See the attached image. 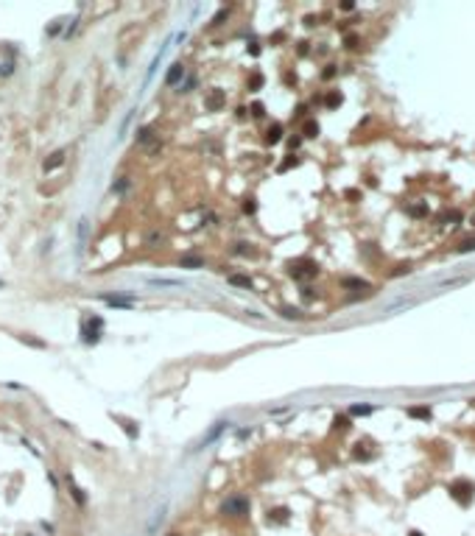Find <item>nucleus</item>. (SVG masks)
Listing matches in <instances>:
<instances>
[{
	"mask_svg": "<svg viewBox=\"0 0 475 536\" xmlns=\"http://www.w3.org/2000/svg\"><path fill=\"white\" fill-rule=\"evenodd\" d=\"M146 243H148V246H157V243H162V232H157V229H154V232H148Z\"/></svg>",
	"mask_w": 475,
	"mask_h": 536,
	"instance_id": "cd10ccee",
	"label": "nucleus"
},
{
	"mask_svg": "<svg viewBox=\"0 0 475 536\" xmlns=\"http://www.w3.org/2000/svg\"><path fill=\"white\" fill-rule=\"evenodd\" d=\"M372 411H374L372 405H352V408H350V416H369Z\"/></svg>",
	"mask_w": 475,
	"mask_h": 536,
	"instance_id": "4be33fe9",
	"label": "nucleus"
},
{
	"mask_svg": "<svg viewBox=\"0 0 475 536\" xmlns=\"http://www.w3.org/2000/svg\"><path fill=\"white\" fill-rule=\"evenodd\" d=\"M441 221H453V223H461V212L458 210H447L441 215Z\"/></svg>",
	"mask_w": 475,
	"mask_h": 536,
	"instance_id": "bb28decb",
	"label": "nucleus"
},
{
	"mask_svg": "<svg viewBox=\"0 0 475 536\" xmlns=\"http://www.w3.org/2000/svg\"><path fill=\"white\" fill-rule=\"evenodd\" d=\"M344 199H347V201H358V199H361V193H358V190H347V193H344Z\"/></svg>",
	"mask_w": 475,
	"mask_h": 536,
	"instance_id": "4c0bfd02",
	"label": "nucleus"
},
{
	"mask_svg": "<svg viewBox=\"0 0 475 536\" xmlns=\"http://www.w3.org/2000/svg\"><path fill=\"white\" fill-rule=\"evenodd\" d=\"M408 536H422V534H419V531H411V534H408Z\"/></svg>",
	"mask_w": 475,
	"mask_h": 536,
	"instance_id": "37998d69",
	"label": "nucleus"
},
{
	"mask_svg": "<svg viewBox=\"0 0 475 536\" xmlns=\"http://www.w3.org/2000/svg\"><path fill=\"white\" fill-rule=\"evenodd\" d=\"M341 285H344V288H363V290H369V285H366L363 279H355V277H347Z\"/></svg>",
	"mask_w": 475,
	"mask_h": 536,
	"instance_id": "5701e85b",
	"label": "nucleus"
},
{
	"mask_svg": "<svg viewBox=\"0 0 475 536\" xmlns=\"http://www.w3.org/2000/svg\"><path fill=\"white\" fill-rule=\"evenodd\" d=\"M182 78H185V65H182V62H173L170 70H168V76H165V84L173 87V84H179Z\"/></svg>",
	"mask_w": 475,
	"mask_h": 536,
	"instance_id": "423d86ee",
	"label": "nucleus"
},
{
	"mask_svg": "<svg viewBox=\"0 0 475 536\" xmlns=\"http://www.w3.org/2000/svg\"><path fill=\"white\" fill-rule=\"evenodd\" d=\"M229 285H238V288H249L252 290V279L243 277V274H229Z\"/></svg>",
	"mask_w": 475,
	"mask_h": 536,
	"instance_id": "2eb2a0df",
	"label": "nucleus"
},
{
	"mask_svg": "<svg viewBox=\"0 0 475 536\" xmlns=\"http://www.w3.org/2000/svg\"><path fill=\"white\" fill-rule=\"evenodd\" d=\"M269 522H288V511L285 508H274L271 514H269Z\"/></svg>",
	"mask_w": 475,
	"mask_h": 536,
	"instance_id": "412c9836",
	"label": "nucleus"
},
{
	"mask_svg": "<svg viewBox=\"0 0 475 536\" xmlns=\"http://www.w3.org/2000/svg\"><path fill=\"white\" fill-rule=\"evenodd\" d=\"M135 140H137L140 145H143V143H151V140H154V129H151V126H143V129L137 132Z\"/></svg>",
	"mask_w": 475,
	"mask_h": 536,
	"instance_id": "f3484780",
	"label": "nucleus"
},
{
	"mask_svg": "<svg viewBox=\"0 0 475 536\" xmlns=\"http://www.w3.org/2000/svg\"><path fill=\"white\" fill-rule=\"evenodd\" d=\"M221 511L226 517H246L249 514V500L246 497H226L224 505H221Z\"/></svg>",
	"mask_w": 475,
	"mask_h": 536,
	"instance_id": "7ed1b4c3",
	"label": "nucleus"
},
{
	"mask_svg": "<svg viewBox=\"0 0 475 536\" xmlns=\"http://www.w3.org/2000/svg\"><path fill=\"white\" fill-rule=\"evenodd\" d=\"M224 103H226V98H224V92H221V89H213V92L204 98V106H207L210 112H218Z\"/></svg>",
	"mask_w": 475,
	"mask_h": 536,
	"instance_id": "39448f33",
	"label": "nucleus"
},
{
	"mask_svg": "<svg viewBox=\"0 0 475 536\" xmlns=\"http://www.w3.org/2000/svg\"><path fill=\"white\" fill-rule=\"evenodd\" d=\"M294 165H296V156H288L283 165H280V173H283V170H288V168H294Z\"/></svg>",
	"mask_w": 475,
	"mask_h": 536,
	"instance_id": "c9c22d12",
	"label": "nucleus"
},
{
	"mask_svg": "<svg viewBox=\"0 0 475 536\" xmlns=\"http://www.w3.org/2000/svg\"><path fill=\"white\" fill-rule=\"evenodd\" d=\"M344 48L355 50V48H358V36H347V39H344Z\"/></svg>",
	"mask_w": 475,
	"mask_h": 536,
	"instance_id": "473e14b6",
	"label": "nucleus"
},
{
	"mask_svg": "<svg viewBox=\"0 0 475 536\" xmlns=\"http://www.w3.org/2000/svg\"><path fill=\"white\" fill-rule=\"evenodd\" d=\"M352 458H355V461H369V458H372V452L366 450V444H355V450H352Z\"/></svg>",
	"mask_w": 475,
	"mask_h": 536,
	"instance_id": "6ab92c4d",
	"label": "nucleus"
},
{
	"mask_svg": "<svg viewBox=\"0 0 475 536\" xmlns=\"http://www.w3.org/2000/svg\"><path fill=\"white\" fill-rule=\"evenodd\" d=\"M238 254H243V257L249 254L252 257V254H254V249H252L249 243H238Z\"/></svg>",
	"mask_w": 475,
	"mask_h": 536,
	"instance_id": "c85d7f7f",
	"label": "nucleus"
},
{
	"mask_svg": "<svg viewBox=\"0 0 475 536\" xmlns=\"http://www.w3.org/2000/svg\"><path fill=\"white\" fill-rule=\"evenodd\" d=\"M291 274H294L296 279L316 277V266H313V263H305V266H294V268H291Z\"/></svg>",
	"mask_w": 475,
	"mask_h": 536,
	"instance_id": "6e6552de",
	"label": "nucleus"
},
{
	"mask_svg": "<svg viewBox=\"0 0 475 536\" xmlns=\"http://www.w3.org/2000/svg\"><path fill=\"white\" fill-rule=\"evenodd\" d=\"M473 405H475V400H473Z\"/></svg>",
	"mask_w": 475,
	"mask_h": 536,
	"instance_id": "49530a36",
	"label": "nucleus"
},
{
	"mask_svg": "<svg viewBox=\"0 0 475 536\" xmlns=\"http://www.w3.org/2000/svg\"><path fill=\"white\" fill-rule=\"evenodd\" d=\"M148 285H157V288H182L185 282L182 279H165V277H148Z\"/></svg>",
	"mask_w": 475,
	"mask_h": 536,
	"instance_id": "0eeeda50",
	"label": "nucleus"
},
{
	"mask_svg": "<svg viewBox=\"0 0 475 536\" xmlns=\"http://www.w3.org/2000/svg\"><path fill=\"white\" fill-rule=\"evenodd\" d=\"M170 536H179V534H170Z\"/></svg>",
	"mask_w": 475,
	"mask_h": 536,
	"instance_id": "c03bdc74",
	"label": "nucleus"
},
{
	"mask_svg": "<svg viewBox=\"0 0 475 536\" xmlns=\"http://www.w3.org/2000/svg\"><path fill=\"white\" fill-rule=\"evenodd\" d=\"M68 489H70V494H73V500L79 502V505H84V502H87V497H84V491H81L79 486H76V483H73V478H70V475H68Z\"/></svg>",
	"mask_w": 475,
	"mask_h": 536,
	"instance_id": "ddd939ff",
	"label": "nucleus"
},
{
	"mask_svg": "<svg viewBox=\"0 0 475 536\" xmlns=\"http://www.w3.org/2000/svg\"><path fill=\"white\" fill-rule=\"evenodd\" d=\"M450 497L456 502H461L464 508H467V505H470V502H473V497H475V483L473 480H453L450 483Z\"/></svg>",
	"mask_w": 475,
	"mask_h": 536,
	"instance_id": "f257e3e1",
	"label": "nucleus"
},
{
	"mask_svg": "<svg viewBox=\"0 0 475 536\" xmlns=\"http://www.w3.org/2000/svg\"><path fill=\"white\" fill-rule=\"evenodd\" d=\"M101 330H103V321L98 318V316L84 318V324H81V341H84V344H98Z\"/></svg>",
	"mask_w": 475,
	"mask_h": 536,
	"instance_id": "f03ea898",
	"label": "nucleus"
},
{
	"mask_svg": "<svg viewBox=\"0 0 475 536\" xmlns=\"http://www.w3.org/2000/svg\"><path fill=\"white\" fill-rule=\"evenodd\" d=\"M456 251H464V254H467V251H475V234L473 237H461V240L456 243Z\"/></svg>",
	"mask_w": 475,
	"mask_h": 536,
	"instance_id": "dca6fc26",
	"label": "nucleus"
},
{
	"mask_svg": "<svg viewBox=\"0 0 475 536\" xmlns=\"http://www.w3.org/2000/svg\"><path fill=\"white\" fill-rule=\"evenodd\" d=\"M9 73H12V67H9V65H0V76H9Z\"/></svg>",
	"mask_w": 475,
	"mask_h": 536,
	"instance_id": "79ce46f5",
	"label": "nucleus"
},
{
	"mask_svg": "<svg viewBox=\"0 0 475 536\" xmlns=\"http://www.w3.org/2000/svg\"><path fill=\"white\" fill-rule=\"evenodd\" d=\"M115 419L120 422V427L126 430V436H129V438H137V433H140V430H137V424L132 422V419H123V416H115Z\"/></svg>",
	"mask_w": 475,
	"mask_h": 536,
	"instance_id": "f8f14e48",
	"label": "nucleus"
},
{
	"mask_svg": "<svg viewBox=\"0 0 475 536\" xmlns=\"http://www.w3.org/2000/svg\"><path fill=\"white\" fill-rule=\"evenodd\" d=\"M408 271H411V266H408V263H403V266H397L394 271H391V277H403V274H408Z\"/></svg>",
	"mask_w": 475,
	"mask_h": 536,
	"instance_id": "7c9ffc66",
	"label": "nucleus"
},
{
	"mask_svg": "<svg viewBox=\"0 0 475 536\" xmlns=\"http://www.w3.org/2000/svg\"><path fill=\"white\" fill-rule=\"evenodd\" d=\"M226 17H229V6H221V9L215 11V17H213V22H210V25H221Z\"/></svg>",
	"mask_w": 475,
	"mask_h": 536,
	"instance_id": "b1692460",
	"label": "nucleus"
},
{
	"mask_svg": "<svg viewBox=\"0 0 475 536\" xmlns=\"http://www.w3.org/2000/svg\"><path fill=\"white\" fill-rule=\"evenodd\" d=\"M0 288H3V282H0Z\"/></svg>",
	"mask_w": 475,
	"mask_h": 536,
	"instance_id": "a18cd8bd",
	"label": "nucleus"
},
{
	"mask_svg": "<svg viewBox=\"0 0 475 536\" xmlns=\"http://www.w3.org/2000/svg\"><path fill=\"white\" fill-rule=\"evenodd\" d=\"M179 266L182 268H204V260L202 257H182Z\"/></svg>",
	"mask_w": 475,
	"mask_h": 536,
	"instance_id": "a211bd4d",
	"label": "nucleus"
},
{
	"mask_svg": "<svg viewBox=\"0 0 475 536\" xmlns=\"http://www.w3.org/2000/svg\"><path fill=\"white\" fill-rule=\"evenodd\" d=\"M103 304H109V307H120V310H132L135 307V299H129V296H101Z\"/></svg>",
	"mask_w": 475,
	"mask_h": 536,
	"instance_id": "20e7f679",
	"label": "nucleus"
},
{
	"mask_svg": "<svg viewBox=\"0 0 475 536\" xmlns=\"http://www.w3.org/2000/svg\"><path fill=\"white\" fill-rule=\"evenodd\" d=\"M302 134H305V137H316V134H319V123L316 120H307L305 126H302Z\"/></svg>",
	"mask_w": 475,
	"mask_h": 536,
	"instance_id": "393cba45",
	"label": "nucleus"
},
{
	"mask_svg": "<svg viewBox=\"0 0 475 536\" xmlns=\"http://www.w3.org/2000/svg\"><path fill=\"white\" fill-rule=\"evenodd\" d=\"M126 187H129V179H120L118 184H112V190H115V193H123Z\"/></svg>",
	"mask_w": 475,
	"mask_h": 536,
	"instance_id": "72a5a7b5",
	"label": "nucleus"
},
{
	"mask_svg": "<svg viewBox=\"0 0 475 536\" xmlns=\"http://www.w3.org/2000/svg\"><path fill=\"white\" fill-rule=\"evenodd\" d=\"M226 424H229V422H215L213 427H210V433H207V436L202 438V447H204V444H210V441H215V438H218V436H221V433L226 430Z\"/></svg>",
	"mask_w": 475,
	"mask_h": 536,
	"instance_id": "9d476101",
	"label": "nucleus"
},
{
	"mask_svg": "<svg viewBox=\"0 0 475 536\" xmlns=\"http://www.w3.org/2000/svg\"><path fill=\"white\" fill-rule=\"evenodd\" d=\"M341 9H344V11H352V9H355V3H352V0H347V3H341Z\"/></svg>",
	"mask_w": 475,
	"mask_h": 536,
	"instance_id": "a19ab883",
	"label": "nucleus"
},
{
	"mask_svg": "<svg viewBox=\"0 0 475 536\" xmlns=\"http://www.w3.org/2000/svg\"><path fill=\"white\" fill-rule=\"evenodd\" d=\"M65 156H68V151H65V148H62V151H53V154L45 159V170H56V168L65 162Z\"/></svg>",
	"mask_w": 475,
	"mask_h": 536,
	"instance_id": "1a4fd4ad",
	"label": "nucleus"
},
{
	"mask_svg": "<svg viewBox=\"0 0 475 536\" xmlns=\"http://www.w3.org/2000/svg\"><path fill=\"white\" fill-rule=\"evenodd\" d=\"M408 416H411V419H430V408L428 405H411V408H408Z\"/></svg>",
	"mask_w": 475,
	"mask_h": 536,
	"instance_id": "9b49d317",
	"label": "nucleus"
},
{
	"mask_svg": "<svg viewBox=\"0 0 475 536\" xmlns=\"http://www.w3.org/2000/svg\"><path fill=\"white\" fill-rule=\"evenodd\" d=\"M408 215H414V218H425V215H428V204H411V207H408Z\"/></svg>",
	"mask_w": 475,
	"mask_h": 536,
	"instance_id": "aec40b11",
	"label": "nucleus"
},
{
	"mask_svg": "<svg viewBox=\"0 0 475 536\" xmlns=\"http://www.w3.org/2000/svg\"><path fill=\"white\" fill-rule=\"evenodd\" d=\"M257 87H263V76H260V73H254V76H252V89H257Z\"/></svg>",
	"mask_w": 475,
	"mask_h": 536,
	"instance_id": "58836bf2",
	"label": "nucleus"
},
{
	"mask_svg": "<svg viewBox=\"0 0 475 536\" xmlns=\"http://www.w3.org/2000/svg\"><path fill=\"white\" fill-rule=\"evenodd\" d=\"M473 223H475V218H473Z\"/></svg>",
	"mask_w": 475,
	"mask_h": 536,
	"instance_id": "de8ad7c7",
	"label": "nucleus"
},
{
	"mask_svg": "<svg viewBox=\"0 0 475 536\" xmlns=\"http://www.w3.org/2000/svg\"><path fill=\"white\" fill-rule=\"evenodd\" d=\"M336 427H339V430H344V427H350V419H347V416H336Z\"/></svg>",
	"mask_w": 475,
	"mask_h": 536,
	"instance_id": "2f4dec72",
	"label": "nucleus"
},
{
	"mask_svg": "<svg viewBox=\"0 0 475 536\" xmlns=\"http://www.w3.org/2000/svg\"><path fill=\"white\" fill-rule=\"evenodd\" d=\"M341 103V95L339 92H327V98H324V106H330V109H336Z\"/></svg>",
	"mask_w": 475,
	"mask_h": 536,
	"instance_id": "a878e982",
	"label": "nucleus"
},
{
	"mask_svg": "<svg viewBox=\"0 0 475 536\" xmlns=\"http://www.w3.org/2000/svg\"><path fill=\"white\" fill-rule=\"evenodd\" d=\"M333 76H336V65H327L322 70V78H333Z\"/></svg>",
	"mask_w": 475,
	"mask_h": 536,
	"instance_id": "e433bc0d",
	"label": "nucleus"
},
{
	"mask_svg": "<svg viewBox=\"0 0 475 536\" xmlns=\"http://www.w3.org/2000/svg\"><path fill=\"white\" fill-rule=\"evenodd\" d=\"M283 316H285V318H302V313L296 310V307H285Z\"/></svg>",
	"mask_w": 475,
	"mask_h": 536,
	"instance_id": "c756f323",
	"label": "nucleus"
},
{
	"mask_svg": "<svg viewBox=\"0 0 475 536\" xmlns=\"http://www.w3.org/2000/svg\"><path fill=\"white\" fill-rule=\"evenodd\" d=\"M280 137H283V126H277V123H274L271 129L266 132V143L274 145V143H280Z\"/></svg>",
	"mask_w": 475,
	"mask_h": 536,
	"instance_id": "4468645a",
	"label": "nucleus"
},
{
	"mask_svg": "<svg viewBox=\"0 0 475 536\" xmlns=\"http://www.w3.org/2000/svg\"><path fill=\"white\" fill-rule=\"evenodd\" d=\"M254 210H257V204H254V201H246V204H243V212H246V215H254Z\"/></svg>",
	"mask_w": 475,
	"mask_h": 536,
	"instance_id": "f704fd0d",
	"label": "nucleus"
},
{
	"mask_svg": "<svg viewBox=\"0 0 475 536\" xmlns=\"http://www.w3.org/2000/svg\"><path fill=\"white\" fill-rule=\"evenodd\" d=\"M193 87H196V78L190 76V78H187V81H185V87H182V92H190Z\"/></svg>",
	"mask_w": 475,
	"mask_h": 536,
	"instance_id": "ea45409f",
	"label": "nucleus"
}]
</instances>
